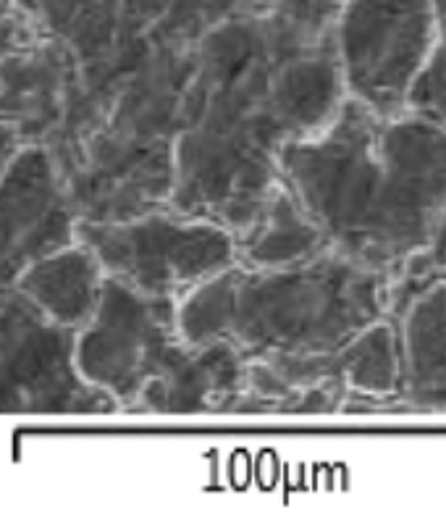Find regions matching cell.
Listing matches in <instances>:
<instances>
[{"instance_id": "cell-1", "label": "cell", "mask_w": 446, "mask_h": 512, "mask_svg": "<svg viewBox=\"0 0 446 512\" xmlns=\"http://www.w3.org/2000/svg\"><path fill=\"white\" fill-rule=\"evenodd\" d=\"M279 169L328 245L391 274L431 242L446 208V127L344 95L318 132L286 142Z\"/></svg>"}, {"instance_id": "cell-2", "label": "cell", "mask_w": 446, "mask_h": 512, "mask_svg": "<svg viewBox=\"0 0 446 512\" xmlns=\"http://www.w3.org/2000/svg\"><path fill=\"white\" fill-rule=\"evenodd\" d=\"M389 274L326 247L292 266L234 263L179 297L189 344L226 342L247 360L344 347L386 316Z\"/></svg>"}, {"instance_id": "cell-3", "label": "cell", "mask_w": 446, "mask_h": 512, "mask_svg": "<svg viewBox=\"0 0 446 512\" xmlns=\"http://www.w3.org/2000/svg\"><path fill=\"white\" fill-rule=\"evenodd\" d=\"M77 363L121 410L189 415L229 413L247 392L250 360L226 342L189 344L176 295H145L108 276L98 313L79 329Z\"/></svg>"}, {"instance_id": "cell-4", "label": "cell", "mask_w": 446, "mask_h": 512, "mask_svg": "<svg viewBox=\"0 0 446 512\" xmlns=\"http://www.w3.org/2000/svg\"><path fill=\"white\" fill-rule=\"evenodd\" d=\"M77 239L105 274L145 295H187L239 260L237 234L221 221L155 208L126 218H79Z\"/></svg>"}, {"instance_id": "cell-5", "label": "cell", "mask_w": 446, "mask_h": 512, "mask_svg": "<svg viewBox=\"0 0 446 512\" xmlns=\"http://www.w3.org/2000/svg\"><path fill=\"white\" fill-rule=\"evenodd\" d=\"M79 329L45 316L16 287L0 295V410L6 415H108L113 394L77 363Z\"/></svg>"}, {"instance_id": "cell-6", "label": "cell", "mask_w": 446, "mask_h": 512, "mask_svg": "<svg viewBox=\"0 0 446 512\" xmlns=\"http://www.w3.org/2000/svg\"><path fill=\"white\" fill-rule=\"evenodd\" d=\"M436 32V0H344L334 37L347 95L384 116L405 113Z\"/></svg>"}, {"instance_id": "cell-7", "label": "cell", "mask_w": 446, "mask_h": 512, "mask_svg": "<svg viewBox=\"0 0 446 512\" xmlns=\"http://www.w3.org/2000/svg\"><path fill=\"white\" fill-rule=\"evenodd\" d=\"M321 381H344L349 394L399 402L402 358L397 321L389 316L378 318L339 350L250 360L247 392L234 402L229 413H273L276 402L292 389H305Z\"/></svg>"}, {"instance_id": "cell-8", "label": "cell", "mask_w": 446, "mask_h": 512, "mask_svg": "<svg viewBox=\"0 0 446 512\" xmlns=\"http://www.w3.org/2000/svg\"><path fill=\"white\" fill-rule=\"evenodd\" d=\"M79 211L56 153L42 142L21 145L3 163L0 184V284L42 255L77 242Z\"/></svg>"}, {"instance_id": "cell-9", "label": "cell", "mask_w": 446, "mask_h": 512, "mask_svg": "<svg viewBox=\"0 0 446 512\" xmlns=\"http://www.w3.org/2000/svg\"><path fill=\"white\" fill-rule=\"evenodd\" d=\"M394 321L402 358L399 402L446 413V274L420 289Z\"/></svg>"}, {"instance_id": "cell-10", "label": "cell", "mask_w": 446, "mask_h": 512, "mask_svg": "<svg viewBox=\"0 0 446 512\" xmlns=\"http://www.w3.org/2000/svg\"><path fill=\"white\" fill-rule=\"evenodd\" d=\"M105 279L108 274L98 255L77 239L29 263L11 287L27 295L53 321L84 329L98 313Z\"/></svg>"}, {"instance_id": "cell-11", "label": "cell", "mask_w": 446, "mask_h": 512, "mask_svg": "<svg viewBox=\"0 0 446 512\" xmlns=\"http://www.w3.org/2000/svg\"><path fill=\"white\" fill-rule=\"evenodd\" d=\"M239 263L255 268L292 266L323 253L326 234L307 216L300 200L281 179L265 200L260 216L237 234Z\"/></svg>"}, {"instance_id": "cell-12", "label": "cell", "mask_w": 446, "mask_h": 512, "mask_svg": "<svg viewBox=\"0 0 446 512\" xmlns=\"http://www.w3.org/2000/svg\"><path fill=\"white\" fill-rule=\"evenodd\" d=\"M436 24V45L426 69L420 71L418 82L412 87L407 111L420 113L446 127V0H436Z\"/></svg>"}, {"instance_id": "cell-13", "label": "cell", "mask_w": 446, "mask_h": 512, "mask_svg": "<svg viewBox=\"0 0 446 512\" xmlns=\"http://www.w3.org/2000/svg\"><path fill=\"white\" fill-rule=\"evenodd\" d=\"M428 250H431L433 260H436V266H439L441 274H446V208H444V213H441L436 229H433L431 242H428Z\"/></svg>"}]
</instances>
